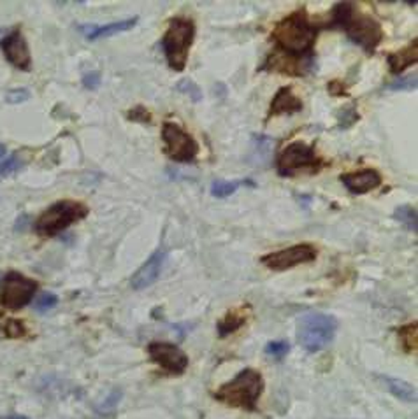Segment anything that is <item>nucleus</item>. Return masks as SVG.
I'll return each mask as SVG.
<instances>
[{
    "label": "nucleus",
    "mask_w": 418,
    "mask_h": 419,
    "mask_svg": "<svg viewBox=\"0 0 418 419\" xmlns=\"http://www.w3.org/2000/svg\"><path fill=\"white\" fill-rule=\"evenodd\" d=\"M316 36L318 28L311 23L304 9L292 12L290 16L279 21L271 34L283 53L292 56L310 55L315 46Z\"/></svg>",
    "instance_id": "nucleus-1"
},
{
    "label": "nucleus",
    "mask_w": 418,
    "mask_h": 419,
    "mask_svg": "<svg viewBox=\"0 0 418 419\" xmlns=\"http://www.w3.org/2000/svg\"><path fill=\"white\" fill-rule=\"evenodd\" d=\"M264 390H266V383L262 374L255 368H244L229 383L222 384L213 396L229 407L255 411Z\"/></svg>",
    "instance_id": "nucleus-2"
},
{
    "label": "nucleus",
    "mask_w": 418,
    "mask_h": 419,
    "mask_svg": "<svg viewBox=\"0 0 418 419\" xmlns=\"http://www.w3.org/2000/svg\"><path fill=\"white\" fill-rule=\"evenodd\" d=\"M196 39V25L188 18H174L162 37L163 55L172 71H185L190 55V48Z\"/></svg>",
    "instance_id": "nucleus-3"
},
{
    "label": "nucleus",
    "mask_w": 418,
    "mask_h": 419,
    "mask_svg": "<svg viewBox=\"0 0 418 419\" xmlns=\"http://www.w3.org/2000/svg\"><path fill=\"white\" fill-rule=\"evenodd\" d=\"M336 330V318L323 313H307L297 321V340L306 351H322L334 340Z\"/></svg>",
    "instance_id": "nucleus-4"
},
{
    "label": "nucleus",
    "mask_w": 418,
    "mask_h": 419,
    "mask_svg": "<svg viewBox=\"0 0 418 419\" xmlns=\"http://www.w3.org/2000/svg\"><path fill=\"white\" fill-rule=\"evenodd\" d=\"M88 207L76 200H62L53 204L51 207L44 211L36 223V230L40 235L51 237V235L64 232L72 223L86 218Z\"/></svg>",
    "instance_id": "nucleus-5"
},
{
    "label": "nucleus",
    "mask_w": 418,
    "mask_h": 419,
    "mask_svg": "<svg viewBox=\"0 0 418 419\" xmlns=\"http://www.w3.org/2000/svg\"><path fill=\"white\" fill-rule=\"evenodd\" d=\"M162 141L169 158L178 163H191L199 154V143L178 123H163Z\"/></svg>",
    "instance_id": "nucleus-6"
},
{
    "label": "nucleus",
    "mask_w": 418,
    "mask_h": 419,
    "mask_svg": "<svg viewBox=\"0 0 418 419\" xmlns=\"http://www.w3.org/2000/svg\"><path fill=\"white\" fill-rule=\"evenodd\" d=\"M278 172L279 176H294L299 170H318L323 165L322 160L316 156L315 149L307 146L306 143L295 141L288 144L278 156Z\"/></svg>",
    "instance_id": "nucleus-7"
},
{
    "label": "nucleus",
    "mask_w": 418,
    "mask_h": 419,
    "mask_svg": "<svg viewBox=\"0 0 418 419\" xmlns=\"http://www.w3.org/2000/svg\"><path fill=\"white\" fill-rule=\"evenodd\" d=\"M37 291V283L11 272L0 281V304L8 309H21L32 300Z\"/></svg>",
    "instance_id": "nucleus-8"
},
{
    "label": "nucleus",
    "mask_w": 418,
    "mask_h": 419,
    "mask_svg": "<svg viewBox=\"0 0 418 419\" xmlns=\"http://www.w3.org/2000/svg\"><path fill=\"white\" fill-rule=\"evenodd\" d=\"M318 256L315 246L311 244H295L287 248V250H279L275 253H267L260 258L267 269L275 270V272H285L303 263L315 261Z\"/></svg>",
    "instance_id": "nucleus-9"
},
{
    "label": "nucleus",
    "mask_w": 418,
    "mask_h": 419,
    "mask_svg": "<svg viewBox=\"0 0 418 419\" xmlns=\"http://www.w3.org/2000/svg\"><path fill=\"white\" fill-rule=\"evenodd\" d=\"M345 30H347L348 37L367 53L375 51L385 37L382 25L367 14H358L357 18H351Z\"/></svg>",
    "instance_id": "nucleus-10"
},
{
    "label": "nucleus",
    "mask_w": 418,
    "mask_h": 419,
    "mask_svg": "<svg viewBox=\"0 0 418 419\" xmlns=\"http://www.w3.org/2000/svg\"><path fill=\"white\" fill-rule=\"evenodd\" d=\"M148 356L153 363L159 365L169 374L174 376H181L188 368V356L178 346L171 344V342H152L148 346Z\"/></svg>",
    "instance_id": "nucleus-11"
},
{
    "label": "nucleus",
    "mask_w": 418,
    "mask_h": 419,
    "mask_svg": "<svg viewBox=\"0 0 418 419\" xmlns=\"http://www.w3.org/2000/svg\"><path fill=\"white\" fill-rule=\"evenodd\" d=\"M165 256H167V253H165L163 250H159L156 253H153L152 256L148 258L143 265H141L139 269L136 270V274L130 277L132 289L141 291V289L148 288V286H152L153 283L159 279L160 272H162V267H163V261H165Z\"/></svg>",
    "instance_id": "nucleus-12"
},
{
    "label": "nucleus",
    "mask_w": 418,
    "mask_h": 419,
    "mask_svg": "<svg viewBox=\"0 0 418 419\" xmlns=\"http://www.w3.org/2000/svg\"><path fill=\"white\" fill-rule=\"evenodd\" d=\"M2 46V51L5 53V58L11 62L14 67L21 69V71H28L30 69V51H28L27 40H25L23 34L21 32H12L11 36H8L5 39H2L0 43Z\"/></svg>",
    "instance_id": "nucleus-13"
},
{
    "label": "nucleus",
    "mask_w": 418,
    "mask_h": 419,
    "mask_svg": "<svg viewBox=\"0 0 418 419\" xmlns=\"http://www.w3.org/2000/svg\"><path fill=\"white\" fill-rule=\"evenodd\" d=\"M342 184L347 186V190L355 195H364L367 191L376 190L382 184V174L375 169H364L358 172L341 176Z\"/></svg>",
    "instance_id": "nucleus-14"
},
{
    "label": "nucleus",
    "mask_w": 418,
    "mask_h": 419,
    "mask_svg": "<svg viewBox=\"0 0 418 419\" xmlns=\"http://www.w3.org/2000/svg\"><path fill=\"white\" fill-rule=\"evenodd\" d=\"M137 20H139V18L134 16V18H127V20L115 21V23H108V25H83V27H80V30L83 32V36L86 37L88 40L106 39V37L127 32V30L134 28L136 27Z\"/></svg>",
    "instance_id": "nucleus-15"
},
{
    "label": "nucleus",
    "mask_w": 418,
    "mask_h": 419,
    "mask_svg": "<svg viewBox=\"0 0 418 419\" xmlns=\"http://www.w3.org/2000/svg\"><path fill=\"white\" fill-rule=\"evenodd\" d=\"M310 67L311 60H306V62L301 60V62H299V60H295L292 55H287V53L271 55L266 64V69H269V71H276L288 75H303L304 72H306V69Z\"/></svg>",
    "instance_id": "nucleus-16"
},
{
    "label": "nucleus",
    "mask_w": 418,
    "mask_h": 419,
    "mask_svg": "<svg viewBox=\"0 0 418 419\" xmlns=\"http://www.w3.org/2000/svg\"><path fill=\"white\" fill-rule=\"evenodd\" d=\"M299 111H303V100L295 95L290 86H285L278 90V93L272 99L271 107H269V116L294 115Z\"/></svg>",
    "instance_id": "nucleus-17"
},
{
    "label": "nucleus",
    "mask_w": 418,
    "mask_h": 419,
    "mask_svg": "<svg viewBox=\"0 0 418 419\" xmlns=\"http://www.w3.org/2000/svg\"><path fill=\"white\" fill-rule=\"evenodd\" d=\"M417 60H418V40L413 39V43L408 44L404 49L391 53L388 58H386V62H388L391 71L394 72V74H399V72H402L406 67H410V65L417 64Z\"/></svg>",
    "instance_id": "nucleus-18"
},
{
    "label": "nucleus",
    "mask_w": 418,
    "mask_h": 419,
    "mask_svg": "<svg viewBox=\"0 0 418 419\" xmlns=\"http://www.w3.org/2000/svg\"><path fill=\"white\" fill-rule=\"evenodd\" d=\"M380 379H382V383L385 384L386 390H388L395 398L402 400V402L406 403H417V387L411 386L410 383L391 376H380Z\"/></svg>",
    "instance_id": "nucleus-19"
},
{
    "label": "nucleus",
    "mask_w": 418,
    "mask_h": 419,
    "mask_svg": "<svg viewBox=\"0 0 418 419\" xmlns=\"http://www.w3.org/2000/svg\"><path fill=\"white\" fill-rule=\"evenodd\" d=\"M244 323H246V309H234V311L227 313V316L218 321V335H231V333L237 332Z\"/></svg>",
    "instance_id": "nucleus-20"
},
{
    "label": "nucleus",
    "mask_w": 418,
    "mask_h": 419,
    "mask_svg": "<svg viewBox=\"0 0 418 419\" xmlns=\"http://www.w3.org/2000/svg\"><path fill=\"white\" fill-rule=\"evenodd\" d=\"M275 147V141L269 139L267 135H255L253 137V147H251V154L255 158L251 160L253 163H266L271 158V151Z\"/></svg>",
    "instance_id": "nucleus-21"
},
{
    "label": "nucleus",
    "mask_w": 418,
    "mask_h": 419,
    "mask_svg": "<svg viewBox=\"0 0 418 419\" xmlns=\"http://www.w3.org/2000/svg\"><path fill=\"white\" fill-rule=\"evenodd\" d=\"M332 18H331V25L329 27H341L347 28L348 23L351 21V18L355 16L353 14V4L350 2H339L332 8Z\"/></svg>",
    "instance_id": "nucleus-22"
},
{
    "label": "nucleus",
    "mask_w": 418,
    "mask_h": 419,
    "mask_svg": "<svg viewBox=\"0 0 418 419\" xmlns=\"http://www.w3.org/2000/svg\"><path fill=\"white\" fill-rule=\"evenodd\" d=\"M399 340H401L402 348L406 349L408 352H415L418 348V324L415 323H408L404 326H401L397 332Z\"/></svg>",
    "instance_id": "nucleus-23"
},
{
    "label": "nucleus",
    "mask_w": 418,
    "mask_h": 419,
    "mask_svg": "<svg viewBox=\"0 0 418 419\" xmlns=\"http://www.w3.org/2000/svg\"><path fill=\"white\" fill-rule=\"evenodd\" d=\"M394 218L397 219L399 223H402V225L406 226L408 230H411L413 234H417V230H418L417 219H418V216H417V209H415V207H411V206H399L397 209L394 211Z\"/></svg>",
    "instance_id": "nucleus-24"
},
{
    "label": "nucleus",
    "mask_w": 418,
    "mask_h": 419,
    "mask_svg": "<svg viewBox=\"0 0 418 419\" xmlns=\"http://www.w3.org/2000/svg\"><path fill=\"white\" fill-rule=\"evenodd\" d=\"M239 186H241L239 181H223V179H218V181L211 184V193L216 198H227L237 191Z\"/></svg>",
    "instance_id": "nucleus-25"
},
{
    "label": "nucleus",
    "mask_w": 418,
    "mask_h": 419,
    "mask_svg": "<svg viewBox=\"0 0 418 419\" xmlns=\"http://www.w3.org/2000/svg\"><path fill=\"white\" fill-rule=\"evenodd\" d=\"M176 90L183 95L190 97L194 102H200L202 100V90L199 88V84H196L191 80H183L176 84Z\"/></svg>",
    "instance_id": "nucleus-26"
},
{
    "label": "nucleus",
    "mask_w": 418,
    "mask_h": 419,
    "mask_svg": "<svg viewBox=\"0 0 418 419\" xmlns=\"http://www.w3.org/2000/svg\"><path fill=\"white\" fill-rule=\"evenodd\" d=\"M417 80L418 75L417 72H413V74L410 75H404V77H399V80L392 81L391 84H388V90L392 91H411V90H417Z\"/></svg>",
    "instance_id": "nucleus-27"
},
{
    "label": "nucleus",
    "mask_w": 418,
    "mask_h": 419,
    "mask_svg": "<svg viewBox=\"0 0 418 419\" xmlns=\"http://www.w3.org/2000/svg\"><path fill=\"white\" fill-rule=\"evenodd\" d=\"M288 351H290V344L287 340H275V342H269L266 346V352L276 360H281L283 356H287Z\"/></svg>",
    "instance_id": "nucleus-28"
},
{
    "label": "nucleus",
    "mask_w": 418,
    "mask_h": 419,
    "mask_svg": "<svg viewBox=\"0 0 418 419\" xmlns=\"http://www.w3.org/2000/svg\"><path fill=\"white\" fill-rule=\"evenodd\" d=\"M56 304H58V297H56L55 293L44 291L40 293V297L37 298L36 311L37 313H48V311H51Z\"/></svg>",
    "instance_id": "nucleus-29"
},
{
    "label": "nucleus",
    "mask_w": 418,
    "mask_h": 419,
    "mask_svg": "<svg viewBox=\"0 0 418 419\" xmlns=\"http://www.w3.org/2000/svg\"><path fill=\"white\" fill-rule=\"evenodd\" d=\"M127 118L136 123H152V115H150V111H148L146 107H143V106H137V107H134V109H130L127 115Z\"/></svg>",
    "instance_id": "nucleus-30"
},
{
    "label": "nucleus",
    "mask_w": 418,
    "mask_h": 419,
    "mask_svg": "<svg viewBox=\"0 0 418 419\" xmlns=\"http://www.w3.org/2000/svg\"><path fill=\"white\" fill-rule=\"evenodd\" d=\"M20 165H21V162L18 156H11V158L4 160V162L0 163V178H2V176H9L11 172L18 170L20 169Z\"/></svg>",
    "instance_id": "nucleus-31"
},
{
    "label": "nucleus",
    "mask_w": 418,
    "mask_h": 419,
    "mask_svg": "<svg viewBox=\"0 0 418 419\" xmlns=\"http://www.w3.org/2000/svg\"><path fill=\"white\" fill-rule=\"evenodd\" d=\"M357 119H358V115H357V111L353 109V106L342 107L341 115H339V121H341V125L345 123V127H350V125H353Z\"/></svg>",
    "instance_id": "nucleus-32"
},
{
    "label": "nucleus",
    "mask_w": 418,
    "mask_h": 419,
    "mask_svg": "<svg viewBox=\"0 0 418 419\" xmlns=\"http://www.w3.org/2000/svg\"><path fill=\"white\" fill-rule=\"evenodd\" d=\"M8 337H21L25 333V326L18 320H9L4 326Z\"/></svg>",
    "instance_id": "nucleus-33"
},
{
    "label": "nucleus",
    "mask_w": 418,
    "mask_h": 419,
    "mask_svg": "<svg viewBox=\"0 0 418 419\" xmlns=\"http://www.w3.org/2000/svg\"><path fill=\"white\" fill-rule=\"evenodd\" d=\"M27 99H28V90H25V88H18V90L9 91L8 97H5V100H8L9 104H20L25 102Z\"/></svg>",
    "instance_id": "nucleus-34"
},
{
    "label": "nucleus",
    "mask_w": 418,
    "mask_h": 419,
    "mask_svg": "<svg viewBox=\"0 0 418 419\" xmlns=\"http://www.w3.org/2000/svg\"><path fill=\"white\" fill-rule=\"evenodd\" d=\"M119 398H121V392H119V390H115V392H113L111 395H109V398L106 400V402H104V405H102V407H100V411L108 412V411H111V409H115L116 405H118Z\"/></svg>",
    "instance_id": "nucleus-35"
},
{
    "label": "nucleus",
    "mask_w": 418,
    "mask_h": 419,
    "mask_svg": "<svg viewBox=\"0 0 418 419\" xmlns=\"http://www.w3.org/2000/svg\"><path fill=\"white\" fill-rule=\"evenodd\" d=\"M83 84L84 88H88V90H97L100 84V74L99 72H90V74H86L83 77Z\"/></svg>",
    "instance_id": "nucleus-36"
},
{
    "label": "nucleus",
    "mask_w": 418,
    "mask_h": 419,
    "mask_svg": "<svg viewBox=\"0 0 418 419\" xmlns=\"http://www.w3.org/2000/svg\"><path fill=\"white\" fill-rule=\"evenodd\" d=\"M327 90L331 91L334 97H341L345 95V86H342L341 81H332V83H329V86H327Z\"/></svg>",
    "instance_id": "nucleus-37"
},
{
    "label": "nucleus",
    "mask_w": 418,
    "mask_h": 419,
    "mask_svg": "<svg viewBox=\"0 0 418 419\" xmlns=\"http://www.w3.org/2000/svg\"><path fill=\"white\" fill-rule=\"evenodd\" d=\"M4 156H5V146L4 144H0V160L4 158Z\"/></svg>",
    "instance_id": "nucleus-38"
}]
</instances>
